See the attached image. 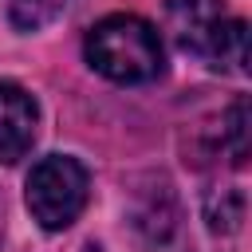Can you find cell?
I'll list each match as a JSON object with an SVG mask.
<instances>
[{"label":"cell","mask_w":252,"mask_h":252,"mask_svg":"<svg viewBox=\"0 0 252 252\" xmlns=\"http://www.w3.org/2000/svg\"><path fill=\"white\" fill-rule=\"evenodd\" d=\"M165 28L185 55L217 71H248V24L224 8V0H169Z\"/></svg>","instance_id":"6da1fadb"},{"label":"cell","mask_w":252,"mask_h":252,"mask_svg":"<svg viewBox=\"0 0 252 252\" xmlns=\"http://www.w3.org/2000/svg\"><path fill=\"white\" fill-rule=\"evenodd\" d=\"M87 63L110 83H150L161 75V39L150 20L114 12L87 32Z\"/></svg>","instance_id":"7a4b0ae2"},{"label":"cell","mask_w":252,"mask_h":252,"mask_svg":"<svg viewBox=\"0 0 252 252\" xmlns=\"http://www.w3.org/2000/svg\"><path fill=\"white\" fill-rule=\"evenodd\" d=\"M87 193H91L87 165L71 154H47L32 165L24 197H28V213L47 232H59V228L75 224V217L87 205Z\"/></svg>","instance_id":"3957f363"},{"label":"cell","mask_w":252,"mask_h":252,"mask_svg":"<svg viewBox=\"0 0 252 252\" xmlns=\"http://www.w3.org/2000/svg\"><path fill=\"white\" fill-rule=\"evenodd\" d=\"M35 126H39V106L35 98L20 87L0 79V165H16L28 158L35 146Z\"/></svg>","instance_id":"277c9868"},{"label":"cell","mask_w":252,"mask_h":252,"mask_svg":"<svg viewBox=\"0 0 252 252\" xmlns=\"http://www.w3.org/2000/svg\"><path fill=\"white\" fill-rule=\"evenodd\" d=\"M217 150H220L232 165H244V161H248V102H244V98H236V102L220 114Z\"/></svg>","instance_id":"5b68a950"},{"label":"cell","mask_w":252,"mask_h":252,"mask_svg":"<svg viewBox=\"0 0 252 252\" xmlns=\"http://www.w3.org/2000/svg\"><path fill=\"white\" fill-rule=\"evenodd\" d=\"M71 0H4V12L12 20V28L20 32H35L43 24H51Z\"/></svg>","instance_id":"8992f818"},{"label":"cell","mask_w":252,"mask_h":252,"mask_svg":"<svg viewBox=\"0 0 252 252\" xmlns=\"http://www.w3.org/2000/svg\"><path fill=\"white\" fill-rule=\"evenodd\" d=\"M205 220H209V228L220 232V236L236 232L240 220H244V193H240V189H220L217 197H209V205H205Z\"/></svg>","instance_id":"52a82bcc"}]
</instances>
